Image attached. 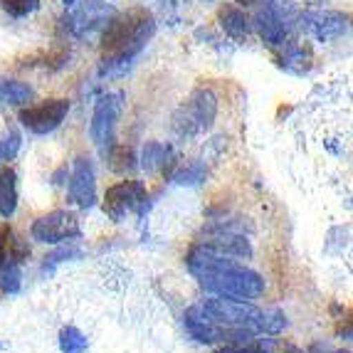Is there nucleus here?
Instances as JSON below:
<instances>
[{
  "label": "nucleus",
  "instance_id": "obj_1",
  "mask_svg": "<svg viewBox=\"0 0 353 353\" xmlns=\"http://www.w3.org/2000/svg\"><path fill=\"white\" fill-rule=\"evenodd\" d=\"M156 32V23L146 10L136 8L124 15H114L104 25L101 35V54H104V72L114 67H126L134 57H139L146 42Z\"/></svg>",
  "mask_w": 353,
  "mask_h": 353
},
{
  "label": "nucleus",
  "instance_id": "obj_2",
  "mask_svg": "<svg viewBox=\"0 0 353 353\" xmlns=\"http://www.w3.org/2000/svg\"><path fill=\"white\" fill-rule=\"evenodd\" d=\"M203 284L208 294H218V296H232V299H245L254 301L265 294V279L259 277L257 272L250 270V267L240 265V262H230L228 267H220V270L210 272L208 277L198 279Z\"/></svg>",
  "mask_w": 353,
  "mask_h": 353
},
{
  "label": "nucleus",
  "instance_id": "obj_3",
  "mask_svg": "<svg viewBox=\"0 0 353 353\" xmlns=\"http://www.w3.org/2000/svg\"><path fill=\"white\" fill-rule=\"evenodd\" d=\"M198 312L208 324L218 326H245V329L257 331L262 309L254 306L252 301L232 299V296H218L210 294L208 299L198 301Z\"/></svg>",
  "mask_w": 353,
  "mask_h": 353
},
{
  "label": "nucleus",
  "instance_id": "obj_4",
  "mask_svg": "<svg viewBox=\"0 0 353 353\" xmlns=\"http://www.w3.org/2000/svg\"><path fill=\"white\" fill-rule=\"evenodd\" d=\"M299 8L294 0H267L265 8L254 15V28L270 48H282L289 37V30L299 23Z\"/></svg>",
  "mask_w": 353,
  "mask_h": 353
},
{
  "label": "nucleus",
  "instance_id": "obj_5",
  "mask_svg": "<svg viewBox=\"0 0 353 353\" xmlns=\"http://www.w3.org/2000/svg\"><path fill=\"white\" fill-rule=\"evenodd\" d=\"M30 237L42 245H65L82 237V225L72 210H52L32 223Z\"/></svg>",
  "mask_w": 353,
  "mask_h": 353
},
{
  "label": "nucleus",
  "instance_id": "obj_6",
  "mask_svg": "<svg viewBox=\"0 0 353 353\" xmlns=\"http://www.w3.org/2000/svg\"><path fill=\"white\" fill-rule=\"evenodd\" d=\"M146 185L141 181H121L117 185L106 190L104 195V212L114 223H121L126 218V212L146 210Z\"/></svg>",
  "mask_w": 353,
  "mask_h": 353
},
{
  "label": "nucleus",
  "instance_id": "obj_7",
  "mask_svg": "<svg viewBox=\"0 0 353 353\" xmlns=\"http://www.w3.org/2000/svg\"><path fill=\"white\" fill-rule=\"evenodd\" d=\"M70 114V99H48L42 104H32L20 109V124L37 136L52 134L62 126V121Z\"/></svg>",
  "mask_w": 353,
  "mask_h": 353
},
{
  "label": "nucleus",
  "instance_id": "obj_8",
  "mask_svg": "<svg viewBox=\"0 0 353 353\" xmlns=\"http://www.w3.org/2000/svg\"><path fill=\"white\" fill-rule=\"evenodd\" d=\"M121 106H124V94L121 92H112V94L99 97L94 104V114H92V124H89V136L99 148L114 141V131H117V121L121 117Z\"/></svg>",
  "mask_w": 353,
  "mask_h": 353
},
{
  "label": "nucleus",
  "instance_id": "obj_9",
  "mask_svg": "<svg viewBox=\"0 0 353 353\" xmlns=\"http://www.w3.org/2000/svg\"><path fill=\"white\" fill-rule=\"evenodd\" d=\"M70 201L72 205L82 208H94L97 203V173L94 163L87 156H77L70 171Z\"/></svg>",
  "mask_w": 353,
  "mask_h": 353
},
{
  "label": "nucleus",
  "instance_id": "obj_10",
  "mask_svg": "<svg viewBox=\"0 0 353 353\" xmlns=\"http://www.w3.org/2000/svg\"><path fill=\"white\" fill-rule=\"evenodd\" d=\"M299 20L306 32L319 42H334L348 32V15L336 10H314L301 15Z\"/></svg>",
  "mask_w": 353,
  "mask_h": 353
},
{
  "label": "nucleus",
  "instance_id": "obj_11",
  "mask_svg": "<svg viewBox=\"0 0 353 353\" xmlns=\"http://www.w3.org/2000/svg\"><path fill=\"white\" fill-rule=\"evenodd\" d=\"M114 18V10L101 0H84L82 6L72 8V15L67 20V28L74 32L77 37L89 35L94 28H101Z\"/></svg>",
  "mask_w": 353,
  "mask_h": 353
},
{
  "label": "nucleus",
  "instance_id": "obj_12",
  "mask_svg": "<svg viewBox=\"0 0 353 353\" xmlns=\"http://www.w3.org/2000/svg\"><path fill=\"white\" fill-rule=\"evenodd\" d=\"M218 117V99L210 89H198L185 106V134H195L198 129H210Z\"/></svg>",
  "mask_w": 353,
  "mask_h": 353
},
{
  "label": "nucleus",
  "instance_id": "obj_13",
  "mask_svg": "<svg viewBox=\"0 0 353 353\" xmlns=\"http://www.w3.org/2000/svg\"><path fill=\"white\" fill-rule=\"evenodd\" d=\"M30 257V248L20 240L10 228H0V270L12 265H20L23 259Z\"/></svg>",
  "mask_w": 353,
  "mask_h": 353
},
{
  "label": "nucleus",
  "instance_id": "obj_14",
  "mask_svg": "<svg viewBox=\"0 0 353 353\" xmlns=\"http://www.w3.org/2000/svg\"><path fill=\"white\" fill-rule=\"evenodd\" d=\"M218 20H220V28L225 30V35L232 37V40H245L250 35V30H252V23L240 8L235 6H225L220 8L218 12Z\"/></svg>",
  "mask_w": 353,
  "mask_h": 353
},
{
  "label": "nucleus",
  "instance_id": "obj_15",
  "mask_svg": "<svg viewBox=\"0 0 353 353\" xmlns=\"http://www.w3.org/2000/svg\"><path fill=\"white\" fill-rule=\"evenodd\" d=\"M18 210V173L10 165L0 168V215L12 218Z\"/></svg>",
  "mask_w": 353,
  "mask_h": 353
},
{
  "label": "nucleus",
  "instance_id": "obj_16",
  "mask_svg": "<svg viewBox=\"0 0 353 353\" xmlns=\"http://www.w3.org/2000/svg\"><path fill=\"white\" fill-rule=\"evenodd\" d=\"M35 92L32 87L18 79H0V104H10V106H25L32 101Z\"/></svg>",
  "mask_w": 353,
  "mask_h": 353
},
{
  "label": "nucleus",
  "instance_id": "obj_17",
  "mask_svg": "<svg viewBox=\"0 0 353 353\" xmlns=\"http://www.w3.org/2000/svg\"><path fill=\"white\" fill-rule=\"evenodd\" d=\"M168 156H171V148L165 146L161 141H146L143 143V151H141V168L153 176V173H159L165 163H168Z\"/></svg>",
  "mask_w": 353,
  "mask_h": 353
},
{
  "label": "nucleus",
  "instance_id": "obj_18",
  "mask_svg": "<svg viewBox=\"0 0 353 353\" xmlns=\"http://www.w3.org/2000/svg\"><path fill=\"white\" fill-rule=\"evenodd\" d=\"M284 57H282V67L294 74H304L309 67H312V52L306 45H289L284 42Z\"/></svg>",
  "mask_w": 353,
  "mask_h": 353
},
{
  "label": "nucleus",
  "instance_id": "obj_19",
  "mask_svg": "<svg viewBox=\"0 0 353 353\" xmlns=\"http://www.w3.org/2000/svg\"><path fill=\"white\" fill-rule=\"evenodd\" d=\"M87 346L89 339L77 326H65L59 331V351L62 353H84Z\"/></svg>",
  "mask_w": 353,
  "mask_h": 353
},
{
  "label": "nucleus",
  "instance_id": "obj_20",
  "mask_svg": "<svg viewBox=\"0 0 353 353\" xmlns=\"http://www.w3.org/2000/svg\"><path fill=\"white\" fill-rule=\"evenodd\" d=\"M205 178H208V168L201 161H193V163L183 165L181 171L173 176V181H176L178 185H198V183H203Z\"/></svg>",
  "mask_w": 353,
  "mask_h": 353
},
{
  "label": "nucleus",
  "instance_id": "obj_21",
  "mask_svg": "<svg viewBox=\"0 0 353 353\" xmlns=\"http://www.w3.org/2000/svg\"><path fill=\"white\" fill-rule=\"evenodd\" d=\"M20 287H23V270H20V265L0 270V292L3 294H18Z\"/></svg>",
  "mask_w": 353,
  "mask_h": 353
},
{
  "label": "nucleus",
  "instance_id": "obj_22",
  "mask_svg": "<svg viewBox=\"0 0 353 353\" xmlns=\"http://www.w3.org/2000/svg\"><path fill=\"white\" fill-rule=\"evenodd\" d=\"M109 161H112V171L114 173H126L134 168V153H131L129 146H114L109 151Z\"/></svg>",
  "mask_w": 353,
  "mask_h": 353
},
{
  "label": "nucleus",
  "instance_id": "obj_23",
  "mask_svg": "<svg viewBox=\"0 0 353 353\" xmlns=\"http://www.w3.org/2000/svg\"><path fill=\"white\" fill-rule=\"evenodd\" d=\"M287 326V319H284L282 312H262V319H259V326H257V334H267V336H274Z\"/></svg>",
  "mask_w": 353,
  "mask_h": 353
},
{
  "label": "nucleus",
  "instance_id": "obj_24",
  "mask_svg": "<svg viewBox=\"0 0 353 353\" xmlns=\"http://www.w3.org/2000/svg\"><path fill=\"white\" fill-rule=\"evenodd\" d=\"M0 6L12 18H25L40 8V0H0Z\"/></svg>",
  "mask_w": 353,
  "mask_h": 353
},
{
  "label": "nucleus",
  "instance_id": "obj_25",
  "mask_svg": "<svg viewBox=\"0 0 353 353\" xmlns=\"http://www.w3.org/2000/svg\"><path fill=\"white\" fill-rule=\"evenodd\" d=\"M20 146H23L20 131H8L6 139H0V161H12L18 156Z\"/></svg>",
  "mask_w": 353,
  "mask_h": 353
},
{
  "label": "nucleus",
  "instance_id": "obj_26",
  "mask_svg": "<svg viewBox=\"0 0 353 353\" xmlns=\"http://www.w3.org/2000/svg\"><path fill=\"white\" fill-rule=\"evenodd\" d=\"M79 257H82V250H77V248H59L54 254L45 257V270H48V267L59 265V262H65V259H79Z\"/></svg>",
  "mask_w": 353,
  "mask_h": 353
},
{
  "label": "nucleus",
  "instance_id": "obj_27",
  "mask_svg": "<svg viewBox=\"0 0 353 353\" xmlns=\"http://www.w3.org/2000/svg\"><path fill=\"white\" fill-rule=\"evenodd\" d=\"M215 353H267L265 348H245V346H225Z\"/></svg>",
  "mask_w": 353,
  "mask_h": 353
},
{
  "label": "nucleus",
  "instance_id": "obj_28",
  "mask_svg": "<svg viewBox=\"0 0 353 353\" xmlns=\"http://www.w3.org/2000/svg\"><path fill=\"white\" fill-rule=\"evenodd\" d=\"M240 6H252V3H257V0H237Z\"/></svg>",
  "mask_w": 353,
  "mask_h": 353
},
{
  "label": "nucleus",
  "instance_id": "obj_29",
  "mask_svg": "<svg viewBox=\"0 0 353 353\" xmlns=\"http://www.w3.org/2000/svg\"><path fill=\"white\" fill-rule=\"evenodd\" d=\"M306 3H309V6H319V3H321V0H306Z\"/></svg>",
  "mask_w": 353,
  "mask_h": 353
},
{
  "label": "nucleus",
  "instance_id": "obj_30",
  "mask_svg": "<svg viewBox=\"0 0 353 353\" xmlns=\"http://www.w3.org/2000/svg\"><path fill=\"white\" fill-rule=\"evenodd\" d=\"M0 348H3V343H0Z\"/></svg>",
  "mask_w": 353,
  "mask_h": 353
}]
</instances>
